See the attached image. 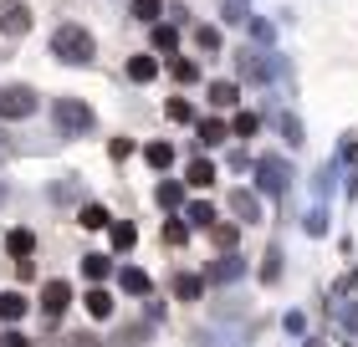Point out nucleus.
Segmentation results:
<instances>
[{"instance_id":"obj_21","label":"nucleus","mask_w":358,"mask_h":347,"mask_svg":"<svg viewBox=\"0 0 358 347\" xmlns=\"http://www.w3.org/2000/svg\"><path fill=\"white\" fill-rule=\"evenodd\" d=\"M236 138H256V128H262V118H256V112H236Z\"/></svg>"},{"instance_id":"obj_20","label":"nucleus","mask_w":358,"mask_h":347,"mask_svg":"<svg viewBox=\"0 0 358 347\" xmlns=\"http://www.w3.org/2000/svg\"><path fill=\"white\" fill-rule=\"evenodd\" d=\"M241 271H246V266H241V256H225V260H220V266H215V271H210V281H236Z\"/></svg>"},{"instance_id":"obj_5","label":"nucleus","mask_w":358,"mask_h":347,"mask_svg":"<svg viewBox=\"0 0 358 347\" xmlns=\"http://www.w3.org/2000/svg\"><path fill=\"white\" fill-rule=\"evenodd\" d=\"M67 302H72V286H67V281H46V291H41V317H46V322H62Z\"/></svg>"},{"instance_id":"obj_8","label":"nucleus","mask_w":358,"mask_h":347,"mask_svg":"<svg viewBox=\"0 0 358 347\" xmlns=\"http://www.w3.org/2000/svg\"><path fill=\"white\" fill-rule=\"evenodd\" d=\"M10 256H15V266H21V260H31V251H36V235H31V230H10Z\"/></svg>"},{"instance_id":"obj_13","label":"nucleus","mask_w":358,"mask_h":347,"mask_svg":"<svg viewBox=\"0 0 358 347\" xmlns=\"http://www.w3.org/2000/svg\"><path fill=\"white\" fill-rule=\"evenodd\" d=\"M210 108H236V82H210Z\"/></svg>"},{"instance_id":"obj_9","label":"nucleus","mask_w":358,"mask_h":347,"mask_svg":"<svg viewBox=\"0 0 358 347\" xmlns=\"http://www.w3.org/2000/svg\"><path fill=\"white\" fill-rule=\"evenodd\" d=\"M185 220H189V225H200V230H215V205L194 200V205H185Z\"/></svg>"},{"instance_id":"obj_11","label":"nucleus","mask_w":358,"mask_h":347,"mask_svg":"<svg viewBox=\"0 0 358 347\" xmlns=\"http://www.w3.org/2000/svg\"><path fill=\"white\" fill-rule=\"evenodd\" d=\"M128 77H134V82H154L159 77V61L154 57H128Z\"/></svg>"},{"instance_id":"obj_33","label":"nucleus","mask_w":358,"mask_h":347,"mask_svg":"<svg viewBox=\"0 0 358 347\" xmlns=\"http://www.w3.org/2000/svg\"><path fill=\"white\" fill-rule=\"evenodd\" d=\"M0 347H31V342H26L21 332H0Z\"/></svg>"},{"instance_id":"obj_4","label":"nucleus","mask_w":358,"mask_h":347,"mask_svg":"<svg viewBox=\"0 0 358 347\" xmlns=\"http://www.w3.org/2000/svg\"><path fill=\"white\" fill-rule=\"evenodd\" d=\"M26 31H31L26 0H0V36H26Z\"/></svg>"},{"instance_id":"obj_25","label":"nucleus","mask_w":358,"mask_h":347,"mask_svg":"<svg viewBox=\"0 0 358 347\" xmlns=\"http://www.w3.org/2000/svg\"><path fill=\"white\" fill-rule=\"evenodd\" d=\"M134 240H138V230H134V225H123V220L113 225V245H118V251H134Z\"/></svg>"},{"instance_id":"obj_35","label":"nucleus","mask_w":358,"mask_h":347,"mask_svg":"<svg viewBox=\"0 0 358 347\" xmlns=\"http://www.w3.org/2000/svg\"><path fill=\"white\" fill-rule=\"evenodd\" d=\"M0 205H6V179H0Z\"/></svg>"},{"instance_id":"obj_16","label":"nucleus","mask_w":358,"mask_h":347,"mask_svg":"<svg viewBox=\"0 0 358 347\" xmlns=\"http://www.w3.org/2000/svg\"><path fill=\"white\" fill-rule=\"evenodd\" d=\"M21 311H26V296H21V291H6V296H0V322H15Z\"/></svg>"},{"instance_id":"obj_15","label":"nucleus","mask_w":358,"mask_h":347,"mask_svg":"<svg viewBox=\"0 0 358 347\" xmlns=\"http://www.w3.org/2000/svg\"><path fill=\"white\" fill-rule=\"evenodd\" d=\"M194 133H200V143H205V148H210V143H225V123L200 118V123H194Z\"/></svg>"},{"instance_id":"obj_1","label":"nucleus","mask_w":358,"mask_h":347,"mask_svg":"<svg viewBox=\"0 0 358 347\" xmlns=\"http://www.w3.org/2000/svg\"><path fill=\"white\" fill-rule=\"evenodd\" d=\"M92 52H97V41H92L87 26H57V31H52V57H62L67 67L92 61Z\"/></svg>"},{"instance_id":"obj_10","label":"nucleus","mask_w":358,"mask_h":347,"mask_svg":"<svg viewBox=\"0 0 358 347\" xmlns=\"http://www.w3.org/2000/svg\"><path fill=\"white\" fill-rule=\"evenodd\" d=\"M118 286L134 291V296H149V276H143L138 266H123V271H118Z\"/></svg>"},{"instance_id":"obj_29","label":"nucleus","mask_w":358,"mask_h":347,"mask_svg":"<svg viewBox=\"0 0 358 347\" xmlns=\"http://www.w3.org/2000/svg\"><path fill=\"white\" fill-rule=\"evenodd\" d=\"M185 240H189V230L179 220H164V245H185Z\"/></svg>"},{"instance_id":"obj_31","label":"nucleus","mask_w":358,"mask_h":347,"mask_svg":"<svg viewBox=\"0 0 358 347\" xmlns=\"http://www.w3.org/2000/svg\"><path fill=\"white\" fill-rule=\"evenodd\" d=\"M57 347H103V342H97L92 332H77V337H62Z\"/></svg>"},{"instance_id":"obj_18","label":"nucleus","mask_w":358,"mask_h":347,"mask_svg":"<svg viewBox=\"0 0 358 347\" xmlns=\"http://www.w3.org/2000/svg\"><path fill=\"white\" fill-rule=\"evenodd\" d=\"M143 158H149L154 169H169V163H174V148H169V143H149V148H143Z\"/></svg>"},{"instance_id":"obj_26","label":"nucleus","mask_w":358,"mask_h":347,"mask_svg":"<svg viewBox=\"0 0 358 347\" xmlns=\"http://www.w3.org/2000/svg\"><path fill=\"white\" fill-rule=\"evenodd\" d=\"M164 112H169V123H194V108L185 103V97H174V103H169Z\"/></svg>"},{"instance_id":"obj_34","label":"nucleus","mask_w":358,"mask_h":347,"mask_svg":"<svg viewBox=\"0 0 358 347\" xmlns=\"http://www.w3.org/2000/svg\"><path fill=\"white\" fill-rule=\"evenodd\" d=\"M6 158H10V138H6V133H0V163H6Z\"/></svg>"},{"instance_id":"obj_3","label":"nucleus","mask_w":358,"mask_h":347,"mask_svg":"<svg viewBox=\"0 0 358 347\" xmlns=\"http://www.w3.org/2000/svg\"><path fill=\"white\" fill-rule=\"evenodd\" d=\"M31 112H36V92H31L26 82L0 87V118H31Z\"/></svg>"},{"instance_id":"obj_27","label":"nucleus","mask_w":358,"mask_h":347,"mask_svg":"<svg viewBox=\"0 0 358 347\" xmlns=\"http://www.w3.org/2000/svg\"><path fill=\"white\" fill-rule=\"evenodd\" d=\"M159 10H164V0H134V15H138V21H159Z\"/></svg>"},{"instance_id":"obj_22","label":"nucleus","mask_w":358,"mask_h":347,"mask_svg":"<svg viewBox=\"0 0 358 347\" xmlns=\"http://www.w3.org/2000/svg\"><path fill=\"white\" fill-rule=\"evenodd\" d=\"M154 194H159V205H164V209H174V205H185V189H179V184H169V179H164V184H159Z\"/></svg>"},{"instance_id":"obj_24","label":"nucleus","mask_w":358,"mask_h":347,"mask_svg":"<svg viewBox=\"0 0 358 347\" xmlns=\"http://www.w3.org/2000/svg\"><path fill=\"white\" fill-rule=\"evenodd\" d=\"M194 41H200V52H210V57L220 52V31L215 26H200V31H194Z\"/></svg>"},{"instance_id":"obj_28","label":"nucleus","mask_w":358,"mask_h":347,"mask_svg":"<svg viewBox=\"0 0 358 347\" xmlns=\"http://www.w3.org/2000/svg\"><path fill=\"white\" fill-rule=\"evenodd\" d=\"M210 235H215V245H220V251H231V245H236V235H241V225H215Z\"/></svg>"},{"instance_id":"obj_12","label":"nucleus","mask_w":358,"mask_h":347,"mask_svg":"<svg viewBox=\"0 0 358 347\" xmlns=\"http://www.w3.org/2000/svg\"><path fill=\"white\" fill-rule=\"evenodd\" d=\"M200 291H205L200 276H174V296L179 302H200Z\"/></svg>"},{"instance_id":"obj_19","label":"nucleus","mask_w":358,"mask_h":347,"mask_svg":"<svg viewBox=\"0 0 358 347\" xmlns=\"http://www.w3.org/2000/svg\"><path fill=\"white\" fill-rule=\"evenodd\" d=\"M174 46H179V31L174 26H154V52H169L174 57Z\"/></svg>"},{"instance_id":"obj_23","label":"nucleus","mask_w":358,"mask_h":347,"mask_svg":"<svg viewBox=\"0 0 358 347\" xmlns=\"http://www.w3.org/2000/svg\"><path fill=\"white\" fill-rule=\"evenodd\" d=\"M87 311H92V317H108V311H113V296L92 286V291H87Z\"/></svg>"},{"instance_id":"obj_14","label":"nucleus","mask_w":358,"mask_h":347,"mask_svg":"<svg viewBox=\"0 0 358 347\" xmlns=\"http://www.w3.org/2000/svg\"><path fill=\"white\" fill-rule=\"evenodd\" d=\"M189 184H194V189L215 184V163H210V158H194V163H189Z\"/></svg>"},{"instance_id":"obj_32","label":"nucleus","mask_w":358,"mask_h":347,"mask_svg":"<svg viewBox=\"0 0 358 347\" xmlns=\"http://www.w3.org/2000/svg\"><path fill=\"white\" fill-rule=\"evenodd\" d=\"M174 77H179V82H194V77H200V67H194V61H174Z\"/></svg>"},{"instance_id":"obj_7","label":"nucleus","mask_w":358,"mask_h":347,"mask_svg":"<svg viewBox=\"0 0 358 347\" xmlns=\"http://www.w3.org/2000/svg\"><path fill=\"white\" fill-rule=\"evenodd\" d=\"M256 174H262V189L266 194H276V189L287 184V163L282 158H262V163H256Z\"/></svg>"},{"instance_id":"obj_17","label":"nucleus","mask_w":358,"mask_h":347,"mask_svg":"<svg viewBox=\"0 0 358 347\" xmlns=\"http://www.w3.org/2000/svg\"><path fill=\"white\" fill-rule=\"evenodd\" d=\"M77 225H87V230H103V225H113V220H108V209H103V205H83Z\"/></svg>"},{"instance_id":"obj_30","label":"nucleus","mask_w":358,"mask_h":347,"mask_svg":"<svg viewBox=\"0 0 358 347\" xmlns=\"http://www.w3.org/2000/svg\"><path fill=\"white\" fill-rule=\"evenodd\" d=\"M83 271H87L92 281H97V276H108V256H87V260H83Z\"/></svg>"},{"instance_id":"obj_2","label":"nucleus","mask_w":358,"mask_h":347,"mask_svg":"<svg viewBox=\"0 0 358 347\" xmlns=\"http://www.w3.org/2000/svg\"><path fill=\"white\" fill-rule=\"evenodd\" d=\"M52 118L62 128V138H83L87 128H92V108L83 103V97H57L52 103Z\"/></svg>"},{"instance_id":"obj_6","label":"nucleus","mask_w":358,"mask_h":347,"mask_svg":"<svg viewBox=\"0 0 358 347\" xmlns=\"http://www.w3.org/2000/svg\"><path fill=\"white\" fill-rule=\"evenodd\" d=\"M231 209L241 214V225H256V220H262V200H256L251 189H236V194H231Z\"/></svg>"}]
</instances>
